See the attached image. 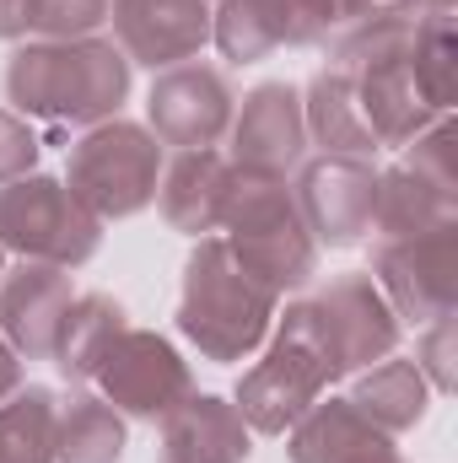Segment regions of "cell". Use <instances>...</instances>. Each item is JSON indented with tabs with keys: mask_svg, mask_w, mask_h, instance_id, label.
I'll return each instance as SVG.
<instances>
[{
	"mask_svg": "<svg viewBox=\"0 0 458 463\" xmlns=\"http://www.w3.org/2000/svg\"><path fill=\"white\" fill-rule=\"evenodd\" d=\"M129 71L135 65L114 38H33L5 60V103L11 114L43 118L54 129H92L119 118L135 81Z\"/></svg>",
	"mask_w": 458,
	"mask_h": 463,
	"instance_id": "obj_1",
	"label": "cell"
},
{
	"mask_svg": "<svg viewBox=\"0 0 458 463\" xmlns=\"http://www.w3.org/2000/svg\"><path fill=\"white\" fill-rule=\"evenodd\" d=\"M281 297L264 291L237 259L227 237H195L184 259V291H178V335L205 361H248L270 340Z\"/></svg>",
	"mask_w": 458,
	"mask_h": 463,
	"instance_id": "obj_2",
	"label": "cell"
},
{
	"mask_svg": "<svg viewBox=\"0 0 458 463\" xmlns=\"http://www.w3.org/2000/svg\"><path fill=\"white\" fill-rule=\"evenodd\" d=\"M222 232H227L232 259L275 297L302 291L319 275V242L302 222L291 184L275 173H243L232 167V189L222 205Z\"/></svg>",
	"mask_w": 458,
	"mask_h": 463,
	"instance_id": "obj_3",
	"label": "cell"
},
{
	"mask_svg": "<svg viewBox=\"0 0 458 463\" xmlns=\"http://www.w3.org/2000/svg\"><path fill=\"white\" fill-rule=\"evenodd\" d=\"M329 383H340V366H335V350L302 297L286 307V318L275 313V340L264 350V361H253L243 372L232 404L253 437H286L324 399Z\"/></svg>",
	"mask_w": 458,
	"mask_h": 463,
	"instance_id": "obj_4",
	"label": "cell"
},
{
	"mask_svg": "<svg viewBox=\"0 0 458 463\" xmlns=\"http://www.w3.org/2000/svg\"><path fill=\"white\" fill-rule=\"evenodd\" d=\"M167 146L129 118H103L81 129L65 162V189L98 216V222H129L146 205H157V178H162Z\"/></svg>",
	"mask_w": 458,
	"mask_h": 463,
	"instance_id": "obj_5",
	"label": "cell"
},
{
	"mask_svg": "<svg viewBox=\"0 0 458 463\" xmlns=\"http://www.w3.org/2000/svg\"><path fill=\"white\" fill-rule=\"evenodd\" d=\"M0 248L33 264L81 269L103 248V222L65 189V178L27 173L0 184Z\"/></svg>",
	"mask_w": 458,
	"mask_h": 463,
	"instance_id": "obj_6",
	"label": "cell"
},
{
	"mask_svg": "<svg viewBox=\"0 0 458 463\" xmlns=\"http://www.w3.org/2000/svg\"><path fill=\"white\" fill-rule=\"evenodd\" d=\"M458 222V129L453 114H443L432 129H421L388 173H377V205L372 232L377 237H410V232Z\"/></svg>",
	"mask_w": 458,
	"mask_h": 463,
	"instance_id": "obj_7",
	"label": "cell"
},
{
	"mask_svg": "<svg viewBox=\"0 0 458 463\" xmlns=\"http://www.w3.org/2000/svg\"><path fill=\"white\" fill-rule=\"evenodd\" d=\"M372 286L394 307L399 324H432L458 307V222L410 232V237H377L372 242Z\"/></svg>",
	"mask_w": 458,
	"mask_h": 463,
	"instance_id": "obj_8",
	"label": "cell"
},
{
	"mask_svg": "<svg viewBox=\"0 0 458 463\" xmlns=\"http://www.w3.org/2000/svg\"><path fill=\"white\" fill-rule=\"evenodd\" d=\"M232 114H237V92H232L227 71H216L205 60H184V65L157 71V81L146 92V129L173 151L222 146Z\"/></svg>",
	"mask_w": 458,
	"mask_h": 463,
	"instance_id": "obj_9",
	"label": "cell"
},
{
	"mask_svg": "<svg viewBox=\"0 0 458 463\" xmlns=\"http://www.w3.org/2000/svg\"><path fill=\"white\" fill-rule=\"evenodd\" d=\"M98 388L124 420L162 426L195 393V372L173 350V340H162L157 329H124L98 372Z\"/></svg>",
	"mask_w": 458,
	"mask_h": 463,
	"instance_id": "obj_10",
	"label": "cell"
},
{
	"mask_svg": "<svg viewBox=\"0 0 458 463\" xmlns=\"http://www.w3.org/2000/svg\"><path fill=\"white\" fill-rule=\"evenodd\" d=\"M335 33V0H216L211 43L232 65H259L275 49H313Z\"/></svg>",
	"mask_w": 458,
	"mask_h": 463,
	"instance_id": "obj_11",
	"label": "cell"
},
{
	"mask_svg": "<svg viewBox=\"0 0 458 463\" xmlns=\"http://www.w3.org/2000/svg\"><path fill=\"white\" fill-rule=\"evenodd\" d=\"M291 200L319 248H356L372 232L377 167L361 156H313V162H302Z\"/></svg>",
	"mask_w": 458,
	"mask_h": 463,
	"instance_id": "obj_12",
	"label": "cell"
},
{
	"mask_svg": "<svg viewBox=\"0 0 458 463\" xmlns=\"http://www.w3.org/2000/svg\"><path fill=\"white\" fill-rule=\"evenodd\" d=\"M308 307H313L324 340H329V350H335L340 377L367 372L372 361H383V355L399 350V329H405V324L394 318V307L383 302V291L372 286L367 269L335 275L319 297H308Z\"/></svg>",
	"mask_w": 458,
	"mask_h": 463,
	"instance_id": "obj_13",
	"label": "cell"
},
{
	"mask_svg": "<svg viewBox=\"0 0 458 463\" xmlns=\"http://www.w3.org/2000/svg\"><path fill=\"white\" fill-rule=\"evenodd\" d=\"M308 156V124H302V92L291 81H259L237 98L227 129V162L243 173H275L286 178Z\"/></svg>",
	"mask_w": 458,
	"mask_h": 463,
	"instance_id": "obj_14",
	"label": "cell"
},
{
	"mask_svg": "<svg viewBox=\"0 0 458 463\" xmlns=\"http://www.w3.org/2000/svg\"><path fill=\"white\" fill-rule=\"evenodd\" d=\"M211 0H109L114 43L124 49L129 65L167 71L184 60H200L211 43Z\"/></svg>",
	"mask_w": 458,
	"mask_h": 463,
	"instance_id": "obj_15",
	"label": "cell"
},
{
	"mask_svg": "<svg viewBox=\"0 0 458 463\" xmlns=\"http://www.w3.org/2000/svg\"><path fill=\"white\" fill-rule=\"evenodd\" d=\"M71 302H76L71 269L22 259L16 269L0 275V335H5V345L22 361H49Z\"/></svg>",
	"mask_w": 458,
	"mask_h": 463,
	"instance_id": "obj_16",
	"label": "cell"
},
{
	"mask_svg": "<svg viewBox=\"0 0 458 463\" xmlns=\"http://www.w3.org/2000/svg\"><path fill=\"white\" fill-rule=\"evenodd\" d=\"M286 458L291 463H405V453L350 399L329 393L286 431Z\"/></svg>",
	"mask_w": 458,
	"mask_h": 463,
	"instance_id": "obj_17",
	"label": "cell"
},
{
	"mask_svg": "<svg viewBox=\"0 0 458 463\" xmlns=\"http://www.w3.org/2000/svg\"><path fill=\"white\" fill-rule=\"evenodd\" d=\"M227 189H232L227 151H216V146H205V151H173L162 162V178H157L162 222L173 232H184V237H211V232H222Z\"/></svg>",
	"mask_w": 458,
	"mask_h": 463,
	"instance_id": "obj_18",
	"label": "cell"
},
{
	"mask_svg": "<svg viewBox=\"0 0 458 463\" xmlns=\"http://www.w3.org/2000/svg\"><path fill=\"white\" fill-rule=\"evenodd\" d=\"M350 81H356V103H361V118H367L377 151H405L421 129H432V124L443 118L426 103L421 81L410 76V54L383 60V65H367V71L350 76Z\"/></svg>",
	"mask_w": 458,
	"mask_h": 463,
	"instance_id": "obj_19",
	"label": "cell"
},
{
	"mask_svg": "<svg viewBox=\"0 0 458 463\" xmlns=\"http://www.w3.org/2000/svg\"><path fill=\"white\" fill-rule=\"evenodd\" d=\"M253 431L243 426L237 404L216 393H189L162 420V458L157 463H248Z\"/></svg>",
	"mask_w": 458,
	"mask_h": 463,
	"instance_id": "obj_20",
	"label": "cell"
},
{
	"mask_svg": "<svg viewBox=\"0 0 458 463\" xmlns=\"http://www.w3.org/2000/svg\"><path fill=\"white\" fill-rule=\"evenodd\" d=\"M302 124H308V146H319V156H361V162L377 156V140L356 103V81L335 65H324L302 87Z\"/></svg>",
	"mask_w": 458,
	"mask_h": 463,
	"instance_id": "obj_21",
	"label": "cell"
},
{
	"mask_svg": "<svg viewBox=\"0 0 458 463\" xmlns=\"http://www.w3.org/2000/svg\"><path fill=\"white\" fill-rule=\"evenodd\" d=\"M377 431H388V437H405V431H415L421 420H426V410H432V383L421 377V366L410 361V355H383V361H372L367 372H356V388L345 393Z\"/></svg>",
	"mask_w": 458,
	"mask_h": 463,
	"instance_id": "obj_22",
	"label": "cell"
},
{
	"mask_svg": "<svg viewBox=\"0 0 458 463\" xmlns=\"http://www.w3.org/2000/svg\"><path fill=\"white\" fill-rule=\"evenodd\" d=\"M129 329V313L119 307L109 291H87V297H76L71 302V313H65V324H60V335H54V366H60V377L65 383H98V372H103V361H109V350L119 345V335Z\"/></svg>",
	"mask_w": 458,
	"mask_h": 463,
	"instance_id": "obj_23",
	"label": "cell"
},
{
	"mask_svg": "<svg viewBox=\"0 0 458 463\" xmlns=\"http://www.w3.org/2000/svg\"><path fill=\"white\" fill-rule=\"evenodd\" d=\"M124 415L103 393H71L54 415V463H119Z\"/></svg>",
	"mask_w": 458,
	"mask_h": 463,
	"instance_id": "obj_24",
	"label": "cell"
},
{
	"mask_svg": "<svg viewBox=\"0 0 458 463\" xmlns=\"http://www.w3.org/2000/svg\"><path fill=\"white\" fill-rule=\"evenodd\" d=\"M54 415L60 399L43 383H22L0 399V463H54Z\"/></svg>",
	"mask_w": 458,
	"mask_h": 463,
	"instance_id": "obj_25",
	"label": "cell"
},
{
	"mask_svg": "<svg viewBox=\"0 0 458 463\" xmlns=\"http://www.w3.org/2000/svg\"><path fill=\"white\" fill-rule=\"evenodd\" d=\"M410 76L421 81V92H426V103L437 114H453V76H458L453 11H415V27H410Z\"/></svg>",
	"mask_w": 458,
	"mask_h": 463,
	"instance_id": "obj_26",
	"label": "cell"
},
{
	"mask_svg": "<svg viewBox=\"0 0 458 463\" xmlns=\"http://www.w3.org/2000/svg\"><path fill=\"white\" fill-rule=\"evenodd\" d=\"M33 38H92L109 22V0H27Z\"/></svg>",
	"mask_w": 458,
	"mask_h": 463,
	"instance_id": "obj_27",
	"label": "cell"
},
{
	"mask_svg": "<svg viewBox=\"0 0 458 463\" xmlns=\"http://www.w3.org/2000/svg\"><path fill=\"white\" fill-rule=\"evenodd\" d=\"M415 366H421V377L432 383V393H453V313L421 324Z\"/></svg>",
	"mask_w": 458,
	"mask_h": 463,
	"instance_id": "obj_28",
	"label": "cell"
},
{
	"mask_svg": "<svg viewBox=\"0 0 458 463\" xmlns=\"http://www.w3.org/2000/svg\"><path fill=\"white\" fill-rule=\"evenodd\" d=\"M38 156H43V140L33 135V124L11 109H0V184L38 173Z\"/></svg>",
	"mask_w": 458,
	"mask_h": 463,
	"instance_id": "obj_29",
	"label": "cell"
},
{
	"mask_svg": "<svg viewBox=\"0 0 458 463\" xmlns=\"http://www.w3.org/2000/svg\"><path fill=\"white\" fill-rule=\"evenodd\" d=\"M388 16H415V0H335V27H345V22H388Z\"/></svg>",
	"mask_w": 458,
	"mask_h": 463,
	"instance_id": "obj_30",
	"label": "cell"
},
{
	"mask_svg": "<svg viewBox=\"0 0 458 463\" xmlns=\"http://www.w3.org/2000/svg\"><path fill=\"white\" fill-rule=\"evenodd\" d=\"M0 38H5V43H27V38H33L27 0H0Z\"/></svg>",
	"mask_w": 458,
	"mask_h": 463,
	"instance_id": "obj_31",
	"label": "cell"
},
{
	"mask_svg": "<svg viewBox=\"0 0 458 463\" xmlns=\"http://www.w3.org/2000/svg\"><path fill=\"white\" fill-rule=\"evenodd\" d=\"M22 388V355L5 345V335H0V399H11Z\"/></svg>",
	"mask_w": 458,
	"mask_h": 463,
	"instance_id": "obj_32",
	"label": "cell"
},
{
	"mask_svg": "<svg viewBox=\"0 0 458 463\" xmlns=\"http://www.w3.org/2000/svg\"><path fill=\"white\" fill-rule=\"evenodd\" d=\"M415 11H453V0H415Z\"/></svg>",
	"mask_w": 458,
	"mask_h": 463,
	"instance_id": "obj_33",
	"label": "cell"
},
{
	"mask_svg": "<svg viewBox=\"0 0 458 463\" xmlns=\"http://www.w3.org/2000/svg\"><path fill=\"white\" fill-rule=\"evenodd\" d=\"M0 275H5V248H0Z\"/></svg>",
	"mask_w": 458,
	"mask_h": 463,
	"instance_id": "obj_34",
	"label": "cell"
},
{
	"mask_svg": "<svg viewBox=\"0 0 458 463\" xmlns=\"http://www.w3.org/2000/svg\"><path fill=\"white\" fill-rule=\"evenodd\" d=\"M211 5H216V0H211Z\"/></svg>",
	"mask_w": 458,
	"mask_h": 463,
	"instance_id": "obj_35",
	"label": "cell"
}]
</instances>
